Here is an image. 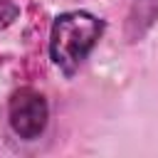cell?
<instances>
[{
  "label": "cell",
  "mask_w": 158,
  "mask_h": 158,
  "mask_svg": "<svg viewBox=\"0 0 158 158\" xmlns=\"http://www.w3.org/2000/svg\"><path fill=\"white\" fill-rule=\"evenodd\" d=\"M7 118H10L12 131L20 138H25V141L40 138V133L47 128V118H49L47 99L37 89L22 86V89L12 91V96H10Z\"/></svg>",
  "instance_id": "7a4b0ae2"
},
{
  "label": "cell",
  "mask_w": 158,
  "mask_h": 158,
  "mask_svg": "<svg viewBox=\"0 0 158 158\" xmlns=\"http://www.w3.org/2000/svg\"><path fill=\"white\" fill-rule=\"evenodd\" d=\"M104 20L86 12V10H69L57 15L49 35V54L52 62L72 77L81 62L89 57V52L96 47V42L104 35Z\"/></svg>",
  "instance_id": "6da1fadb"
}]
</instances>
